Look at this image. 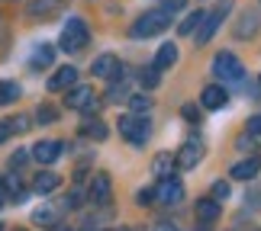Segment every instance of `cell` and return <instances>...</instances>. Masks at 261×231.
<instances>
[{"label": "cell", "mask_w": 261, "mask_h": 231, "mask_svg": "<svg viewBox=\"0 0 261 231\" xmlns=\"http://www.w3.org/2000/svg\"><path fill=\"white\" fill-rule=\"evenodd\" d=\"M87 42H90V29H87V23H84L81 16H71V19L65 23V29H62V39H58L62 52L74 55V52H81Z\"/></svg>", "instance_id": "1"}, {"label": "cell", "mask_w": 261, "mask_h": 231, "mask_svg": "<svg viewBox=\"0 0 261 231\" xmlns=\"http://www.w3.org/2000/svg\"><path fill=\"white\" fill-rule=\"evenodd\" d=\"M168 26H171V13H168V10H148V13H142L136 19L133 36L136 39H152V36H162Z\"/></svg>", "instance_id": "2"}, {"label": "cell", "mask_w": 261, "mask_h": 231, "mask_svg": "<svg viewBox=\"0 0 261 231\" xmlns=\"http://www.w3.org/2000/svg\"><path fill=\"white\" fill-rule=\"evenodd\" d=\"M119 135L126 138L129 145H136V148H142L148 142V119L142 116H136V113H129L119 119Z\"/></svg>", "instance_id": "3"}, {"label": "cell", "mask_w": 261, "mask_h": 231, "mask_svg": "<svg viewBox=\"0 0 261 231\" xmlns=\"http://www.w3.org/2000/svg\"><path fill=\"white\" fill-rule=\"evenodd\" d=\"M213 74L223 80V84H232V80H242L245 71H242V61L232 55V52H219L213 58Z\"/></svg>", "instance_id": "4"}, {"label": "cell", "mask_w": 261, "mask_h": 231, "mask_svg": "<svg viewBox=\"0 0 261 231\" xmlns=\"http://www.w3.org/2000/svg\"><path fill=\"white\" fill-rule=\"evenodd\" d=\"M226 10H229V0H226V4H219L213 13H203L200 26L194 29V32H197V45H206L210 39H213V32L219 29V23H223V16H226Z\"/></svg>", "instance_id": "5"}, {"label": "cell", "mask_w": 261, "mask_h": 231, "mask_svg": "<svg viewBox=\"0 0 261 231\" xmlns=\"http://www.w3.org/2000/svg\"><path fill=\"white\" fill-rule=\"evenodd\" d=\"M152 193H155V199L162 206H180V199H184V183L174 180V177H165L162 183H158V189H152Z\"/></svg>", "instance_id": "6"}, {"label": "cell", "mask_w": 261, "mask_h": 231, "mask_svg": "<svg viewBox=\"0 0 261 231\" xmlns=\"http://www.w3.org/2000/svg\"><path fill=\"white\" fill-rule=\"evenodd\" d=\"M68 109H84V113H94L97 109V100H94V90L90 87H68V96H65Z\"/></svg>", "instance_id": "7"}, {"label": "cell", "mask_w": 261, "mask_h": 231, "mask_svg": "<svg viewBox=\"0 0 261 231\" xmlns=\"http://www.w3.org/2000/svg\"><path fill=\"white\" fill-rule=\"evenodd\" d=\"M200 160H203V145H200L197 138H190V142L180 145V151H177V157H174V164H177L180 170H194Z\"/></svg>", "instance_id": "8"}, {"label": "cell", "mask_w": 261, "mask_h": 231, "mask_svg": "<svg viewBox=\"0 0 261 231\" xmlns=\"http://www.w3.org/2000/svg\"><path fill=\"white\" fill-rule=\"evenodd\" d=\"M110 196H113V183H110V177L100 170V174H94V180H90V189H87V199L97 206H107Z\"/></svg>", "instance_id": "9"}, {"label": "cell", "mask_w": 261, "mask_h": 231, "mask_svg": "<svg viewBox=\"0 0 261 231\" xmlns=\"http://www.w3.org/2000/svg\"><path fill=\"white\" fill-rule=\"evenodd\" d=\"M94 77H103V80H116V77H123V61H119L116 55H100L97 61H94Z\"/></svg>", "instance_id": "10"}, {"label": "cell", "mask_w": 261, "mask_h": 231, "mask_svg": "<svg viewBox=\"0 0 261 231\" xmlns=\"http://www.w3.org/2000/svg\"><path fill=\"white\" fill-rule=\"evenodd\" d=\"M77 84V68H58V71L48 77V90L52 93H62V90H68V87H74Z\"/></svg>", "instance_id": "11"}, {"label": "cell", "mask_w": 261, "mask_h": 231, "mask_svg": "<svg viewBox=\"0 0 261 231\" xmlns=\"http://www.w3.org/2000/svg\"><path fill=\"white\" fill-rule=\"evenodd\" d=\"M62 151H65V145L62 142H39V145H33V157L39 160V164H52V160H58L62 157Z\"/></svg>", "instance_id": "12"}, {"label": "cell", "mask_w": 261, "mask_h": 231, "mask_svg": "<svg viewBox=\"0 0 261 231\" xmlns=\"http://www.w3.org/2000/svg\"><path fill=\"white\" fill-rule=\"evenodd\" d=\"M200 103H203L206 109H223L229 103V93H226V87H219V84H210L203 87V93H200Z\"/></svg>", "instance_id": "13"}, {"label": "cell", "mask_w": 261, "mask_h": 231, "mask_svg": "<svg viewBox=\"0 0 261 231\" xmlns=\"http://www.w3.org/2000/svg\"><path fill=\"white\" fill-rule=\"evenodd\" d=\"M29 128V116H10L0 122V145L7 142V138H13V135H23Z\"/></svg>", "instance_id": "14"}, {"label": "cell", "mask_w": 261, "mask_h": 231, "mask_svg": "<svg viewBox=\"0 0 261 231\" xmlns=\"http://www.w3.org/2000/svg\"><path fill=\"white\" fill-rule=\"evenodd\" d=\"M62 186V180H58V174H52V170H39L36 180H33V189L39 196H48V193H55V189Z\"/></svg>", "instance_id": "15"}, {"label": "cell", "mask_w": 261, "mask_h": 231, "mask_svg": "<svg viewBox=\"0 0 261 231\" xmlns=\"http://www.w3.org/2000/svg\"><path fill=\"white\" fill-rule=\"evenodd\" d=\"M52 58H55L52 45H36V52L29 55V68H33V71H42V68L52 64Z\"/></svg>", "instance_id": "16"}, {"label": "cell", "mask_w": 261, "mask_h": 231, "mask_svg": "<svg viewBox=\"0 0 261 231\" xmlns=\"http://www.w3.org/2000/svg\"><path fill=\"white\" fill-rule=\"evenodd\" d=\"M174 61H177V45H174V42H165L162 48H158V55H155V64H152V68L165 71V68H171Z\"/></svg>", "instance_id": "17"}, {"label": "cell", "mask_w": 261, "mask_h": 231, "mask_svg": "<svg viewBox=\"0 0 261 231\" xmlns=\"http://www.w3.org/2000/svg\"><path fill=\"white\" fill-rule=\"evenodd\" d=\"M216 218H219V203H213V199H200L197 203V222L210 225V222H216Z\"/></svg>", "instance_id": "18"}, {"label": "cell", "mask_w": 261, "mask_h": 231, "mask_svg": "<svg viewBox=\"0 0 261 231\" xmlns=\"http://www.w3.org/2000/svg\"><path fill=\"white\" fill-rule=\"evenodd\" d=\"M258 167H261V160H258V157L239 160V164L232 167V180H252V177L258 174Z\"/></svg>", "instance_id": "19"}, {"label": "cell", "mask_w": 261, "mask_h": 231, "mask_svg": "<svg viewBox=\"0 0 261 231\" xmlns=\"http://www.w3.org/2000/svg\"><path fill=\"white\" fill-rule=\"evenodd\" d=\"M171 170H174V160H171V154H155V157H152V174H155L158 180L171 177Z\"/></svg>", "instance_id": "20"}, {"label": "cell", "mask_w": 261, "mask_h": 231, "mask_svg": "<svg viewBox=\"0 0 261 231\" xmlns=\"http://www.w3.org/2000/svg\"><path fill=\"white\" fill-rule=\"evenodd\" d=\"M19 84L16 80H0V106H10V103H16L19 100Z\"/></svg>", "instance_id": "21"}, {"label": "cell", "mask_w": 261, "mask_h": 231, "mask_svg": "<svg viewBox=\"0 0 261 231\" xmlns=\"http://www.w3.org/2000/svg\"><path fill=\"white\" fill-rule=\"evenodd\" d=\"M4 193H7L10 199H16V203H23V199H26V189H23V183H19L16 174H10V177L4 180Z\"/></svg>", "instance_id": "22"}, {"label": "cell", "mask_w": 261, "mask_h": 231, "mask_svg": "<svg viewBox=\"0 0 261 231\" xmlns=\"http://www.w3.org/2000/svg\"><path fill=\"white\" fill-rule=\"evenodd\" d=\"M36 222L39 225H45V228H55V222H58V212H55V209L52 206H42V209H36Z\"/></svg>", "instance_id": "23"}, {"label": "cell", "mask_w": 261, "mask_h": 231, "mask_svg": "<svg viewBox=\"0 0 261 231\" xmlns=\"http://www.w3.org/2000/svg\"><path fill=\"white\" fill-rule=\"evenodd\" d=\"M52 10H58V0H36L29 4V16H48Z\"/></svg>", "instance_id": "24"}, {"label": "cell", "mask_w": 261, "mask_h": 231, "mask_svg": "<svg viewBox=\"0 0 261 231\" xmlns=\"http://www.w3.org/2000/svg\"><path fill=\"white\" fill-rule=\"evenodd\" d=\"M139 80H142V87H145V90H155V87H158V80H162V71H158V68H142Z\"/></svg>", "instance_id": "25"}, {"label": "cell", "mask_w": 261, "mask_h": 231, "mask_svg": "<svg viewBox=\"0 0 261 231\" xmlns=\"http://www.w3.org/2000/svg\"><path fill=\"white\" fill-rule=\"evenodd\" d=\"M200 19H203V13H200V10H197V13H190V16L184 19V23H180L177 32H180V36H190V32H194V29L200 26Z\"/></svg>", "instance_id": "26"}, {"label": "cell", "mask_w": 261, "mask_h": 231, "mask_svg": "<svg viewBox=\"0 0 261 231\" xmlns=\"http://www.w3.org/2000/svg\"><path fill=\"white\" fill-rule=\"evenodd\" d=\"M55 106H48V103H42V106H39L36 109V122H42V125H48V122H55Z\"/></svg>", "instance_id": "27"}, {"label": "cell", "mask_w": 261, "mask_h": 231, "mask_svg": "<svg viewBox=\"0 0 261 231\" xmlns=\"http://www.w3.org/2000/svg\"><path fill=\"white\" fill-rule=\"evenodd\" d=\"M129 106H133L136 113H148V109H152V100L142 96V93H133V96H129Z\"/></svg>", "instance_id": "28"}, {"label": "cell", "mask_w": 261, "mask_h": 231, "mask_svg": "<svg viewBox=\"0 0 261 231\" xmlns=\"http://www.w3.org/2000/svg\"><path fill=\"white\" fill-rule=\"evenodd\" d=\"M81 132L90 135V138H107V125H103V122H84Z\"/></svg>", "instance_id": "29"}, {"label": "cell", "mask_w": 261, "mask_h": 231, "mask_svg": "<svg viewBox=\"0 0 261 231\" xmlns=\"http://www.w3.org/2000/svg\"><path fill=\"white\" fill-rule=\"evenodd\" d=\"M210 199H213V203H226V199H229V183H223V180H219V183H213V193H210Z\"/></svg>", "instance_id": "30"}, {"label": "cell", "mask_w": 261, "mask_h": 231, "mask_svg": "<svg viewBox=\"0 0 261 231\" xmlns=\"http://www.w3.org/2000/svg\"><path fill=\"white\" fill-rule=\"evenodd\" d=\"M255 29H258V16H252V13H248V19H242V23H239V29H236V36L255 32Z\"/></svg>", "instance_id": "31"}, {"label": "cell", "mask_w": 261, "mask_h": 231, "mask_svg": "<svg viewBox=\"0 0 261 231\" xmlns=\"http://www.w3.org/2000/svg\"><path fill=\"white\" fill-rule=\"evenodd\" d=\"M126 93H129V90H126L123 84H119V87L113 84V87L107 90V103H119V100H126Z\"/></svg>", "instance_id": "32"}, {"label": "cell", "mask_w": 261, "mask_h": 231, "mask_svg": "<svg viewBox=\"0 0 261 231\" xmlns=\"http://www.w3.org/2000/svg\"><path fill=\"white\" fill-rule=\"evenodd\" d=\"M184 7H187V0H162V10H168V13H177Z\"/></svg>", "instance_id": "33"}, {"label": "cell", "mask_w": 261, "mask_h": 231, "mask_svg": "<svg viewBox=\"0 0 261 231\" xmlns=\"http://www.w3.org/2000/svg\"><path fill=\"white\" fill-rule=\"evenodd\" d=\"M136 203H139V206H152V203H155V193H152V189H139Z\"/></svg>", "instance_id": "34"}, {"label": "cell", "mask_w": 261, "mask_h": 231, "mask_svg": "<svg viewBox=\"0 0 261 231\" xmlns=\"http://www.w3.org/2000/svg\"><path fill=\"white\" fill-rule=\"evenodd\" d=\"M248 135H261V113L248 119Z\"/></svg>", "instance_id": "35"}, {"label": "cell", "mask_w": 261, "mask_h": 231, "mask_svg": "<svg viewBox=\"0 0 261 231\" xmlns=\"http://www.w3.org/2000/svg\"><path fill=\"white\" fill-rule=\"evenodd\" d=\"M152 231H180V228H177L174 222H158V225H155Z\"/></svg>", "instance_id": "36"}, {"label": "cell", "mask_w": 261, "mask_h": 231, "mask_svg": "<svg viewBox=\"0 0 261 231\" xmlns=\"http://www.w3.org/2000/svg\"><path fill=\"white\" fill-rule=\"evenodd\" d=\"M184 116H187V122H197V119H200L194 106H184Z\"/></svg>", "instance_id": "37"}, {"label": "cell", "mask_w": 261, "mask_h": 231, "mask_svg": "<svg viewBox=\"0 0 261 231\" xmlns=\"http://www.w3.org/2000/svg\"><path fill=\"white\" fill-rule=\"evenodd\" d=\"M239 148H242V151H252L255 145H252V138H245V135H242V138H239Z\"/></svg>", "instance_id": "38"}, {"label": "cell", "mask_w": 261, "mask_h": 231, "mask_svg": "<svg viewBox=\"0 0 261 231\" xmlns=\"http://www.w3.org/2000/svg\"><path fill=\"white\" fill-rule=\"evenodd\" d=\"M4 196H7V193H4V183H0V209H4V203H7Z\"/></svg>", "instance_id": "39"}, {"label": "cell", "mask_w": 261, "mask_h": 231, "mask_svg": "<svg viewBox=\"0 0 261 231\" xmlns=\"http://www.w3.org/2000/svg\"><path fill=\"white\" fill-rule=\"evenodd\" d=\"M0 231H4V228H0Z\"/></svg>", "instance_id": "40"}]
</instances>
